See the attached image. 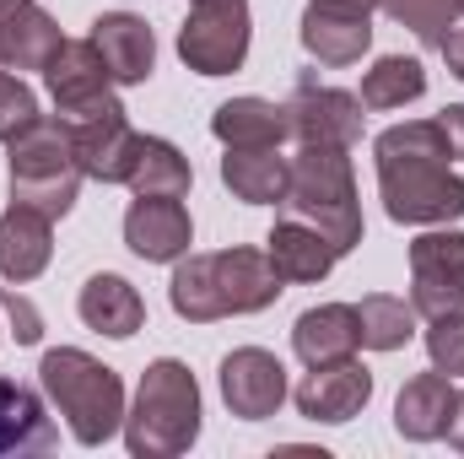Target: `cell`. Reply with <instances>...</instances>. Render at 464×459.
I'll return each instance as SVG.
<instances>
[{"instance_id":"obj_35","label":"cell","mask_w":464,"mask_h":459,"mask_svg":"<svg viewBox=\"0 0 464 459\" xmlns=\"http://www.w3.org/2000/svg\"><path fill=\"white\" fill-rule=\"evenodd\" d=\"M443 438H449V444L464 454V395L454 400V416H449V433H443Z\"/></svg>"},{"instance_id":"obj_27","label":"cell","mask_w":464,"mask_h":459,"mask_svg":"<svg viewBox=\"0 0 464 459\" xmlns=\"http://www.w3.org/2000/svg\"><path fill=\"white\" fill-rule=\"evenodd\" d=\"M421 93H427V71L421 60H405V54H383L362 76V109H405Z\"/></svg>"},{"instance_id":"obj_24","label":"cell","mask_w":464,"mask_h":459,"mask_svg":"<svg viewBox=\"0 0 464 459\" xmlns=\"http://www.w3.org/2000/svg\"><path fill=\"white\" fill-rule=\"evenodd\" d=\"M54 449V422L44 411V400L16 384V378H0V459L5 454H44Z\"/></svg>"},{"instance_id":"obj_12","label":"cell","mask_w":464,"mask_h":459,"mask_svg":"<svg viewBox=\"0 0 464 459\" xmlns=\"http://www.w3.org/2000/svg\"><path fill=\"white\" fill-rule=\"evenodd\" d=\"M124 243L146 265H179L195 243V222L173 195H135L124 211Z\"/></svg>"},{"instance_id":"obj_7","label":"cell","mask_w":464,"mask_h":459,"mask_svg":"<svg viewBox=\"0 0 464 459\" xmlns=\"http://www.w3.org/2000/svg\"><path fill=\"white\" fill-rule=\"evenodd\" d=\"M248 0H195L179 27V60L195 76H232L248 60Z\"/></svg>"},{"instance_id":"obj_3","label":"cell","mask_w":464,"mask_h":459,"mask_svg":"<svg viewBox=\"0 0 464 459\" xmlns=\"http://www.w3.org/2000/svg\"><path fill=\"white\" fill-rule=\"evenodd\" d=\"M351 146L330 141H297L292 157V179H286V217L308 222L330 238L335 254H351L362 243V200H356V179H351Z\"/></svg>"},{"instance_id":"obj_10","label":"cell","mask_w":464,"mask_h":459,"mask_svg":"<svg viewBox=\"0 0 464 459\" xmlns=\"http://www.w3.org/2000/svg\"><path fill=\"white\" fill-rule=\"evenodd\" d=\"M286 124L297 141H330V146H356L362 141V98L341 93V87H324L319 76H297L292 98H286Z\"/></svg>"},{"instance_id":"obj_22","label":"cell","mask_w":464,"mask_h":459,"mask_svg":"<svg viewBox=\"0 0 464 459\" xmlns=\"http://www.w3.org/2000/svg\"><path fill=\"white\" fill-rule=\"evenodd\" d=\"M76 314H82L87 330H98V336H109V341H130V336L146 325L140 292H135L124 276H114V270H103V276H92V281L82 287Z\"/></svg>"},{"instance_id":"obj_14","label":"cell","mask_w":464,"mask_h":459,"mask_svg":"<svg viewBox=\"0 0 464 459\" xmlns=\"http://www.w3.org/2000/svg\"><path fill=\"white\" fill-rule=\"evenodd\" d=\"M71 141H76V162L87 179L98 184H124L130 168H135V151H140V135L130 130L124 109H103V114L71 119Z\"/></svg>"},{"instance_id":"obj_37","label":"cell","mask_w":464,"mask_h":459,"mask_svg":"<svg viewBox=\"0 0 464 459\" xmlns=\"http://www.w3.org/2000/svg\"><path fill=\"white\" fill-rule=\"evenodd\" d=\"M459 11H464V0H459Z\"/></svg>"},{"instance_id":"obj_6","label":"cell","mask_w":464,"mask_h":459,"mask_svg":"<svg viewBox=\"0 0 464 459\" xmlns=\"http://www.w3.org/2000/svg\"><path fill=\"white\" fill-rule=\"evenodd\" d=\"M82 162H76V141H71V124L54 119H33L16 141H11V200L44 211L49 222L54 217H71L76 195H82Z\"/></svg>"},{"instance_id":"obj_33","label":"cell","mask_w":464,"mask_h":459,"mask_svg":"<svg viewBox=\"0 0 464 459\" xmlns=\"http://www.w3.org/2000/svg\"><path fill=\"white\" fill-rule=\"evenodd\" d=\"M438 124H443V135H449L454 157H464V103H454V109H443V114H438Z\"/></svg>"},{"instance_id":"obj_8","label":"cell","mask_w":464,"mask_h":459,"mask_svg":"<svg viewBox=\"0 0 464 459\" xmlns=\"http://www.w3.org/2000/svg\"><path fill=\"white\" fill-rule=\"evenodd\" d=\"M411 308L421 319L464 308V232L432 228L411 243Z\"/></svg>"},{"instance_id":"obj_23","label":"cell","mask_w":464,"mask_h":459,"mask_svg":"<svg viewBox=\"0 0 464 459\" xmlns=\"http://www.w3.org/2000/svg\"><path fill=\"white\" fill-rule=\"evenodd\" d=\"M356 346H362V330H356V308H351V303H319V308H308V314L292 325V351H297L308 367L356 356Z\"/></svg>"},{"instance_id":"obj_16","label":"cell","mask_w":464,"mask_h":459,"mask_svg":"<svg viewBox=\"0 0 464 459\" xmlns=\"http://www.w3.org/2000/svg\"><path fill=\"white\" fill-rule=\"evenodd\" d=\"M303 49L319 65H356L372 49V11L308 0V11H303Z\"/></svg>"},{"instance_id":"obj_4","label":"cell","mask_w":464,"mask_h":459,"mask_svg":"<svg viewBox=\"0 0 464 459\" xmlns=\"http://www.w3.org/2000/svg\"><path fill=\"white\" fill-rule=\"evenodd\" d=\"M195 438H200V384L179 356H157L135 384V405L124 411V449L135 459H173Z\"/></svg>"},{"instance_id":"obj_30","label":"cell","mask_w":464,"mask_h":459,"mask_svg":"<svg viewBox=\"0 0 464 459\" xmlns=\"http://www.w3.org/2000/svg\"><path fill=\"white\" fill-rule=\"evenodd\" d=\"M427 356L438 373H464V308L459 314H438L427 319Z\"/></svg>"},{"instance_id":"obj_20","label":"cell","mask_w":464,"mask_h":459,"mask_svg":"<svg viewBox=\"0 0 464 459\" xmlns=\"http://www.w3.org/2000/svg\"><path fill=\"white\" fill-rule=\"evenodd\" d=\"M265 254H270V265L281 270V281L286 287H308V281H324L330 270H335V249H330V238L319 228H308V222H297V217H281L270 238H265Z\"/></svg>"},{"instance_id":"obj_25","label":"cell","mask_w":464,"mask_h":459,"mask_svg":"<svg viewBox=\"0 0 464 459\" xmlns=\"http://www.w3.org/2000/svg\"><path fill=\"white\" fill-rule=\"evenodd\" d=\"M211 135L222 146H281L292 135L286 124V103H270V98H232L211 114Z\"/></svg>"},{"instance_id":"obj_26","label":"cell","mask_w":464,"mask_h":459,"mask_svg":"<svg viewBox=\"0 0 464 459\" xmlns=\"http://www.w3.org/2000/svg\"><path fill=\"white\" fill-rule=\"evenodd\" d=\"M124 184H130L135 195H173V200H184L189 184H195V173H189V157H184L173 141L140 135V151H135V168H130Z\"/></svg>"},{"instance_id":"obj_11","label":"cell","mask_w":464,"mask_h":459,"mask_svg":"<svg viewBox=\"0 0 464 459\" xmlns=\"http://www.w3.org/2000/svg\"><path fill=\"white\" fill-rule=\"evenodd\" d=\"M222 400L237 422H265L286 400V367L265 346H237L222 356Z\"/></svg>"},{"instance_id":"obj_19","label":"cell","mask_w":464,"mask_h":459,"mask_svg":"<svg viewBox=\"0 0 464 459\" xmlns=\"http://www.w3.org/2000/svg\"><path fill=\"white\" fill-rule=\"evenodd\" d=\"M286 179H292V157H281V146H227L222 157V184L243 206H281Z\"/></svg>"},{"instance_id":"obj_17","label":"cell","mask_w":464,"mask_h":459,"mask_svg":"<svg viewBox=\"0 0 464 459\" xmlns=\"http://www.w3.org/2000/svg\"><path fill=\"white\" fill-rule=\"evenodd\" d=\"M92 49L103 54V71L114 76V87H140L157 65V38L130 11H103L92 22Z\"/></svg>"},{"instance_id":"obj_28","label":"cell","mask_w":464,"mask_h":459,"mask_svg":"<svg viewBox=\"0 0 464 459\" xmlns=\"http://www.w3.org/2000/svg\"><path fill=\"white\" fill-rule=\"evenodd\" d=\"M416 308L405 298H389V292H372L356 303V330H362V346L367 351H400V346L416 336Z\"/></svg>"},{"instance_id":"obj_15","label":"cell","mask_w":464,"mask_h":459,"mask_svg":"<svg viewBox=\"0 0 464 459\" xmlns=\"http://www.w3.org/2000/svg\"><path fill=\"white\" fill-rule=\"evenodd\" d=\"M65 33L38 0H0V71H49Z\"/></svg>"},{"instance_id":"obj_36","label":"cell","mask_w":464,"mask_h":459,"mask_svg":"<svg viewBox=\"0 0 464 459\" xmlns=\"http://www.w3.org/2000/svg\"><path fill=\"white\" fill-rule=\"evenodd\" d=\"M324 5H351V11H372L378 0H324Z\"/></svg>"},{"instance_id":"obj_29","label":"cell","mask_w":464,"mask_h":459,"mask_svg":"<svg viewBox=\"0 0 464 459\" xmlns=\"http://www.w3.org/2000/svg\"><path fill=\"white\" fill-rule=\"evenodd\" d=\"M378 11L411 27L427 49H443V38L459 27V0H378Z\"/></svg>"},{"instance_id":"obj_2","label":"cell","mask_w":464,"mask_h":459,"mask_svg":"<svg viewBox=\"0 0 464 459\" xmlns=\"http://www.w3.org/2000/svg\"><path fill=\"white\" fill-rule=\"evenodd\" d=\"M286 292L281 270L265 249H222V254H184L168 281V303L189 325H217L227 314H259Z\"/></svg>"},{"instance_id":"obj_18","label":"cell","mask_w":464,"mask_h":459,"mask_svg":"<svg viewBox=\"0 0 464 459\" xmlns=\"http://www.w3.org/2000/svg\"><path fill=\"white\" fill-rule=\"evenodd\" d=\"M454 400H459V389H454L449 373H438V367L432 373H416L400 389V400H394V433L411 438V444L443 438L449 433V416H454Z\"/></svg>"},{"instance_id":"obj_1","label":"cell","mask_w":464,"mask_h":459,"mask_svg":"<svg viewBox=\"0 0 464 459\" xmlns=\"http://www.w3.org/2000/svg\"><path fill=\"white\" fill-rule=\"evenodd\" d=\"M372 162H378V195H383L389 222L443 228L464 217V179L449 168L454 146L438 119L389 124L372 141Z\"/></svg>"},{"instance_id":"obj_32","label":"cell","mask_w":464,"mask_h":459,"mask_svg":"<svg viewBox=\"0 0 464 459\" xmlns=\"http://www.w3.org/2000/svg\"><path fill=\"white\" fill-rule=\"evenodd\" d=\"M0 314L11 319V336H16V346H38V341H44V314H38L22 292L0 287Z\"/></svg>"},{"instance_id":"obj_9","label":"cell","mask_w":464,"mask_h":459,"mask_svg":"<svg viewBox=\"0 0 464 459\" xmlns=\"http://www.w3.org/2000/svg\"><path fill=\"white\" fill-rule=\"evenodd\" d=\"M44 82H49V98H54V109H60L65 124L71 119H87V114H103V109L119 103L114 93H109L114 76L103 71V54L92 49V38H65L60 54L49 60Z\"/></svg>"},{"instance_id":"obj_31","label":"cell","mask_w":464,"mask_h":459,"mask_svg":"<svg viewBox=\"0 0 464 459\" xmlns=\"http://www.w3.org/2000/svg\"><path fill=\"white\" fill-rule=\"evenodd\" d=\"M33 119H38V98H33V87H27L22 76L0 71V141L11 146Z\"/></svg>"},{"instance_id":"obj_5","label":"cell","mask_w":464,"mask_h":459,"mask_svg":"<svg viewBox=\"0 0 464 459\" xmlns=\"http://www.w3.org/2000/svg\"><path fill=\"white\" fill-rule=\"evenodd\" d=\"M38 384L54 400V411L65 416V427H71V438L82 449L109 444L124 427V384H119L114 367H103L98 356H87L76 346H54L38 362Z\"/></svg>"},{"instance_id":"obj_21","label":"cell","mask_w":464,"mask_h":459,"mask_svg":"<svg viewBox=\"0 0 464 459\" xmlns=\"http://www.w3.org/2000/svg\"><path fill=\"white\" fill-rule=\"evenodd\" d=\"M49 254H54L49 217L11 200V211L0 217V276L5 281H38L49 270Z\"/></svg>"},{"instance_id":"obj_13","label":"cell","mask_w":464,"mask_h":459,"mask_svg":"<svg viewBox=\"0 0 464 459\" xmlns=\"http://www.w3.org/2000/svg\"><path fill=\"white\" fill-rule=\"evenodd\" d=\"M367 400H372V373H367L356 356L319 362V367H308V378L297 384V411H303L308 422H330V427L362 416Z\"/></svg>"},{"instance_id":"obj_34","label":"cell","mask_w":464,"mask_h":459,"mask_svg":"<svg viewBox=\"0 0 464 459\" xmlns=\"http://www.w3.org/2000/svg\"><path fill=\"white\" fill-rule=\"evenodd\" d=\"M443 60H449V71L464 82V27H454V33L443 38Z\"/></svg>"}]
</instances>
